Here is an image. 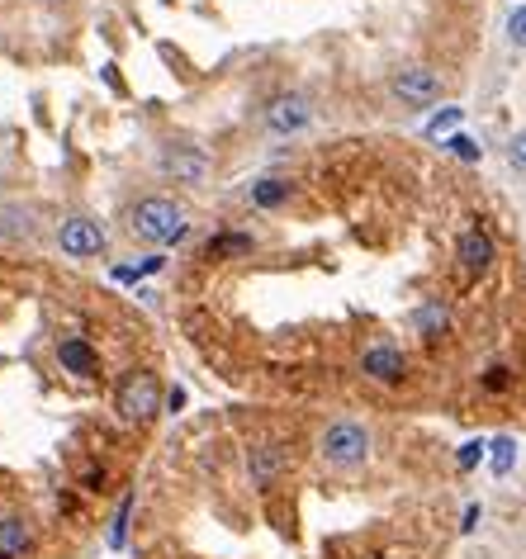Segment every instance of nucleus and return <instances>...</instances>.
I'll use <instances>...</instances> for the list:
<instances>
[{
	"instance_id": "39448f33",
	"label": "nucleus",
	"mask_w": 526,
	"mask_h": 559,
	"mask_svg": "<svg viewBox=\"0 0 526 559\" xmlns=\"http://www.w3.org/2000/svg\"><path fill=\"white\" fill-rule=\"evenodd\" d=\"M105 223H95V218L86 214H72L62 218V228H57V247H62V256H72V261H91V256H105Z\"/></svg>"
},
{
	"instance_id": "9b49d317",
	"label": "nucleus",
	"mask_w": 526,
	"mask_h": 559,
	"mask_svg": "<svg viewBox=\"0 0 526 559\" xmlns=\"http://www.w3.org/2000/svg\"><path fill=\"white\" fill-rule=\"evenodd\" d=\"M57 365L76 379H95L100 375V351H95L86 337H62V342H57Z\"/></svg>"
},
{
	"instance_id": "f8f14e48",
	"label": "nucleus",
	"mask_w": 526,
	"mask_h": 559,
	"mask_svg": "<svg viewBox=\"0 0 526 559\" xmlns=\"http://www.w3.org/2000/svg\"><path fill=\"white\" fill-rule=\"evenodd\" d=\"M29 545H34V526H29V517L5 512V517H0V559H24L29 555Z\"/></svg>"
},
{
	"instance_id": "ddd939ff",
	"label": "nucleus",
	"mask_w": 526,
	"mask_h": 559,
	"mask_svg": "<svg viewBox=\"0 0 526 559\" xmlns=\"http://www.w3.org/2000/svg\"><path fill=\"white\" fill-rule=\"evenodd\" d=\"M413 327H418L427 342H441L451 332V308L441 304V299H422V308L413 313Z\"/></svg>"
},
{
	"instance_id": "20e7f679",
	"label": "nucleus",
	"mask_w": 526,
	"mask_h": 559,
	"mask_svg": "<svg viewBox=\"0 0 526 559\" xmlns=\"http://www.w3.org/2000/svg\"><path fill=\"white\" fill-rule=\"evenodd\" d=\"M441 76L432 72V67H422V62H408V67H399V72L389 76V95L399 100L403 109H432L436 100H441Z\"/></svg>"
},
{
	"instance_id": "2eb2a0df",
	"label": "nucleus",
	"mask_w": 526,
	"mask_h": 559,
	"mask_svg": "<svg viewBox=\"0 0 526 559\" xmlns=\"http://www.w3.org/2000/svg\"><path fill=\"white\" fill-rule=\"evenodd\" d=\"M252 247H256L252 233H214L204 242V256H209V261H228V256H247Z\"/></svg>"
},
{
	"instance_id": "423d86ee",
	"label": "nucleus",
	"mask_w": 526,
	"mask_h": 559,
	"mask_svg": "<svg viewBox=\"0 0 526 559\" xmlns=\"http://www.w3.org/2000/svg\"><path fill=\"white\" fill-rule=\"evenodd\" d=\"M309 124H313V100L304 91H285L266 105V128H271L275 138H294Z\"/></svg>"
},
{
	"instance_id": "b1692460",
	"label": "nucleus",
	"mask_w": 526,
	"mask_h": 559,
	"mask_svg": "<svg viewBox=\"0 0 526 559\" xmlns=\"http://www.w3.org/2000/svg\"><path fill=\"white\" fill-rule=\"evenodd\" d=\"M479 517H484V507H479V503L465 507V517H460V536H470L474 526H479Z\"/></svg>"
},
{
	"instance_id": "5701e85b",
	"label": "nucleus",
	"mask_w": 526,
	"mask_h": 559,
	"mask_svg": "<svg viewBox=\"0 0 526 559\" xmlns=\"http://www.w3.org/2000/svg\"><path fill=\"white\" fill-rule=\"evenodd\" d=\"M508 162L526 176V128H517V133L508 138Z\"/></svg>"
},
{
	"instance_id": "6e6552de",
	"label": "nucleus",
	"mask_w": 526,
	"mask_h": 559,
	"mask_svg": "<svg viewBox=\"0 0 526 559\" xmlns=\"http://www.w3.org/2000/svg\"><path fill=\"white\" fill-rule=\"evenodd\" d=\"M285 469H290L285 441H252V446H247V479H252L256 488H271Z\"/></svg>"
},
{
	"instance_id": "dca6fc26",
	"label": "nucleus",
	"mask_w": 526,
	"mask_h": 559,
	"mask_svg": "<svg viewBox=\"0 0 526 559\" xmlns=\"http://www.w3.org/2000/svg\"><path fill=\"white\" fill-rule=\"evenodd\" d=\"M512 465H517V441H512V436H493L489 441V469L503 479V474H512Z\"/></svg>"
},
{
	"instance_id": "a211bd4d",
	"label": "nucleus",
	"mask_w": 526,
	"mask_h": 559,
	"mask_svg": "<svg viewBox=\"0 0 526 559\" xmlns=\"http://www.w3.org/2000/svg\"><path fill=\"white\" fill-rule=\"evenodd\" d=\"M441 147H446V152H455L460 162H470V166L479 162V157H484V147L474 143L470 133H460V128H455V133H451V138H446V143H441Z\"/></svg>"
},
{
	"instance_id": "0eeeda50",
	"label": "nucleus",
	"mask_w": 526,
	"mask_h": 559,
	"mask_svg": "<svg viewBox=\"0 0 526 559\" xmlns=\"http://www.w3.org/2000/svg\"><path fill=\"white\" fill-rule=\"evenodd\" d=\"M209 152L195 143H166L162 152V176H171V181H181V185H200L204 176H209Z\"/></svg>"
},
{
	"instance_id": "9d476101",
	"label": "nucleus",
	"mask_w": 526,
	"mask_h": 559,
	"mask_svg": "<svg viewBox=\"0 0 526 559\" xmlns=\"http://www.w3.org/2000/svg\"><path fill=\"white\" fill-rule=\"evenodd\" d=\"M455 256H460V266H465V275H484L493 266V256H498V247H493V237L484 223H470L465 233H460V242H455Z\"/></svg>"
},
{
	"instance_id": "bb28decb",
	"label": "nucleus",
	"mask_w": 526,
	"mask_h": 559,
	"mask_svg": "<svg viewBox=\"0 0 526 559\" xmlns=\"http://www.w3.org/2000/svg\"><path fill=\"white\" fill-rule=\"evenodd\" d=\"M380 559H389V555H380Z\"/></svg>"
},
{
	"instance_id": "4be33fe9",
	"label": "nucleus",
	"mask_w": 526,
	"mask_h": 559,
	"mask_svg": "<svg viewBox=\"0 0 526 559\" xmlns=\"http://www.w3.org/2000/svg\"><path fill=\"white\" fill-rule=\"evenodd\" d=\"M508 384H512V370H508V365H489V370H484V389H489V394H503Z\"/></svg>"
},
{
	"instance_id": "393cba45",
	"label": "nucleus",
	"mask_w": 526,
	"mask_h": 559,
	"mask_svg": "<svg viewBox=\"0 0 526 559\" xmlns=\"http://www.w3.org/2000/svg\"><path fill=\"white\" fill-rule=\"evenodd\" d=\"M166 413H185V389H171L166 394Z\"/></svg>"
},
{
	"instance_id": "412c9836",
	"label": "nucleus",
	"mask_w": 526,
	"mask_h": 559,
	"mask_svg": "<svg viewBox=\"0 0 526 559\" xmlns=\"http://www.w3.org/2000/svg\"><path fill=\"white\" fill-rule=\"evenodd\" d=\"M508 43L526 53V5H517V10L508 15Z\"/></svg>"
},
{
	"instance_id": "7ed1b4c3",
	"label": "nucleus",
	"mask_w": 526,
	"mask_h": 559,
	"mask_svg": "<svg viewBox=\"0 0 526 559\" xmlns=\"http://www.w3.org/2000/svg\"><path fill=\"white\" fill-rule=\"evenodd\" d=\"M114 408L124 422H152L157 413H166V398H162V384L152 370H128L119 384H114Z\"/></svg>"
},
{
	"instance_id": "4468645a",
	"label": "nucleus",
	"mask_w": 526,
	"mask_h": 559,
	"mask_svg": "<svg viewBox=\"0 0 526 559\" xmlns=\"http://www.w3.org/2000/svg\"><path fill=\"white\" fill-rule=\"evenodd\" d=\"M247 199H252L256 209H280V204L290 199V181H285V176H261V181H252Z\"/></svg>"
},
{
	"instance_id": "1a4fd4ad",
	"label": "nucleus",
	"mask_w": 526,
	"mask_h": 559,
	"mask_svg": "<svg viewBox=\"0 0 526 559\" xmlns=\"http://www.w3.org/2000/svg\"><path fill=\"white\" fill-rule=\"evenodd\" d=\"M361 375L375 379V384H399L408 375V356H403L394 342H375L361 351Z\"/></svg>"
},
{
	"instance_id": "f3484780",
	"label": "nucleus",
	"mask_w": 526,
	"mask_h": 559,
	"mask_svg": "<svg viewBox=\"0 0 526 559\" xmlns=\"http://www.w3.org/2000/svg\"><path fill=\"white\" fill-rule=\"evenodd\" d=\"M460 124H465V109H460V105L436 109L432 119H427V138H451V133H455Z\"/></svg>"
},
{
	"instance_id": "f03ea898",
	"label": "nucleus",
	"mask_w": 526,
	"mask_h": 559,
	"mask_svg": "<svg viewBox=\"0 0 526 559\" xmlns=\"http://www.w3.org/2000/svg\"><path fill=\"white\" fill-rule=\"evenodd\" d=\"M318 460H323L327 469H342V474L361 469L365 460H370V432H365L356 417L327 422L323 436H318Z\"/></svg>"
},
{
	"instance_id": "f257e3e1",
	"label": "nucleus",
	"mask_w": 526,
	"mask_h": 559,
	"mask_svg": "<svg viewBox=\"0 0 526 559\" xmlns=\"http://www.w3.org/2000/svg\"><path fill=\"white\" fill-rule=\"evenodd\" d=\"M124 228L147 247H176L190 237V209L166 195H143L138 204H128Z\"/></svg>"
},
{
	"instance_id": "a878e982",
	"label": "nucleus",
	"mask_w": 526,
	"mask_h": 559,
	"mask_svg": "<svg viewBox=\"0 0 526 559\" xmlns=\"http://www.w3.org/2000/svg\"><path fill=\"white\" fill-rule=\"evenodd\" d=\"M38 5H53V0H38Z\"/></svg>"
},
{
	"instance_id": "aec40b11",
	"label": "nucleus",
	"mask_w": 526,
	"mask_h": 559,
	"mask_svg": "<svg viewBox=\"0 0 526 559\" xmlns=\"http://www.w3.org/2000/svg\"><path fill=\"white\" fill-rule=\"evenodd\" d=\"M484 455H489V441H465V446L455 451V465H460V469H465V474H470V469L479 465Z\"/></svg>"
},
{
	"instance_id": "6ab92c4d",
	"label": "nucleus",
	"mask_w": 526,
	"mask_h": 559,
	"mask_svg": "<svg viewBox=\"0 0 526 559\" xmlns=\"http://www.w3.org/2000/svg\"><path fill=\"white\" fill-rule=\"evenodd\" d=\"M128 512H133V493H124V503L114 512V526H109V545H114V550L128 541Z\"/></svg>"
}]
</instances>
